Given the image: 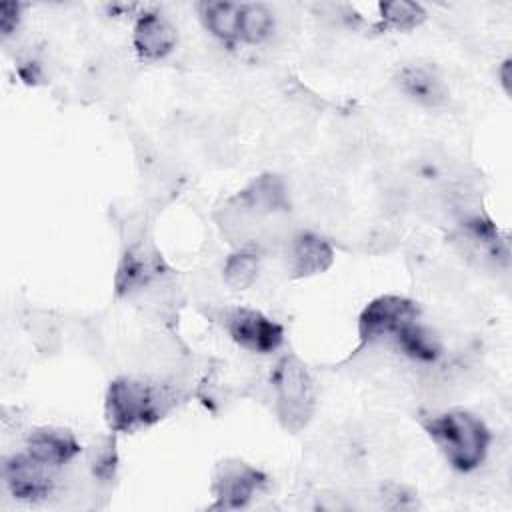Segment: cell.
I'll return each instance as SVG.
<instances>
[{
  "label": "cell",
  "mask_w": 512,
  "mask_h": 512,
  "mask_svg": "<svg viewBox=\"0 0 512 512\" xmlns=\"http://www.w3.org/2000/svg\"><path fill=\"white\" fill-rule=\"evenodd\" d=\"M424 428L446 462L458 472L476 470L490 446V430L468 410H446L424 422Z\"/></svg>",
  "instance_id": "cell-1"
},
{
  "label": "cell",
  "mask_w": 512,
  "mask_h": 512,
  "mask_svg": "<svg viewBox=\"0 0 512 512\" xmlns=\"http://www.w3.org/2000/svg\"><path fill=\"white\" fill-rule=\"evenodd\" d=\"M166 410V396L160 388L120 376L110 382L106 390L104 412L108 426L114 432H136L162 418Z\"/></svg>",
  "instance_id": "cell-2"
},
{
  "label": "cell",
  "mask_w": 512,
  "mask_h": 512,
  "mask_svg": "<svg viewBox=\"0 0 512 512\" xmlns=\"http://www.w3.org/2000/svg\"><path fill=\"white\" fill-rule=\"evenodd\" d=\"M276 392V414L290 432L304 428L314 412V382L306 364L288 354L280 358L272 372Z\"/></svg>",
  "instance_id": "cell-3"
},
{
  "label": "cell",
  "mask_w": 512,
  "mask_h": 512,
  "mask_svg": "<svg viewBox=\"0 0 512 512\" xmlns=\"http://www.w3.org/2000/svg\"><path fill=\"white\" fill-rule=\"evenodd\" d=\"M266 484V476L242 462V460H224L216 466L212 480V496L216 510H238L250 504V500Z\"/></svg>",
  "instance_id": "cell-4"
},
{
  "label": "cell",
  "mask_w": 512,
  "mask_h": 512,
  "mask_svg": "<svg viewBox=\"0 0 512 512\" xmlns=\"http://www.w3.org/2000/svg\"><path fill=\"white\" fill-rule=\"evenodd\" d=\"M420 310L410 298L382 294L370 300L358 316V336L362 344L376 342L388 334H396L402 326L414 322Z\"/></svg>",
  "instance_id": "cell-5"
},
{
  "label": "cell",
  "mask_w": 512,
  "mask_h": 512,
  "mask_svg": "<svg viewBox=\"0 0 512 512\" xmlns=\"http://www.w3.org/2000/svg\"><path fill=\"white\" fill-rule=\"evenodd\" d=\"M54 470L48 464L36 460L26 450L12 454L2 468L4 484L16 500L38 502L44 500L54 488Z\"/></svg>",
  "instance_id": "cell-6"
},
{
  "label": "cell",
  "mask_w": 512,
  "mask_h": 512,
  "mask_svg": "<svg viewBox=\"0 0 512 512\" xmlns=\"http://www.w3.org/2000/svg\"><path fill=\"white\" fill-rule=\"evenodd\" d=\"M226 328L238 346L258 354L274 352L284 342V328L252 308L232 310Z\"/></svg>",
  "instance_id": "cell-7"
},
{
  "label": "cell",
  "mask_w": 512,
  "mask_h": 512,
  "mask_svg": "<svg viewBox=\"0 0 512 512\" xmlns=\"http://www.w3.org/2000/svg\"><path fill=\"white\" fill-rule=\"evenodd\" d=\"M176 42V28L162 14L144 12L138 16L132 32V44L142 58L160 60L174 50Z\"/></svg>",
  "instance_id": "cell-8"
},
{
  "label": "cell",
  "mask_w": 512,
  "mask_h": 512,
  "mask_svg": "<svg viewBox=\"0 0 512 512\" xmlns=\"http://www.w3.org/2000/svg\"><path fill=\"white\" fill-rule=\"evenodd\" d=\"M334 262L328 240L316 232H298L290 244V272L294 278H308L326 272Z\"/></svg>",
  "instance_id": "cell-9"
},
{
  "label": "cell",
  "mask_w": 512,
  "mask_h": 512,
  "mask_svg": "<svg viewBox=\"0 0 512 512\" xmlns=\"http://www.w3.org/2000/svg\"><path fill=\"white\" fill-rule=\"evenodd\" d=\"M26 452L50 468H60L76 458L80 444L64 428H36L26 440Z\"/></svg>",
  "instance_id": "cell-10"
},
{
  "label": "cell",
  "mask_w": 512,
  "mask_h": 512,
  "mask_svg": "<svg viewBox=\"0 0 512 512\" xmlns=\"http://www.w3.org/2000/svg\"><path fill=\"white\" fill-rule=\"evenodd\" d=\"M396 82L400 90L422 106H442L448 100V90L440 76L422 64H406L398 70Z\"/></svg>",
  "instance_id": "cell-11"
},
{
  "label": "cell",
  "mask_w": 512,
  "mask_h": 512,
  "mask_svg": "<svg viewBox=\"0 0 512 512\" xmlns=\"http://www.w3.org/2000/svg\"><path fill=\"white\" fill-rule=\"evenodd\" d=\"M160 268H162V260L158 254L148 252L144 246L130 248L124 254L114 278L116 292L122 296V294H130L134 290L144 288L160 274Z\"/></svg>",
  "instance_id": "cell-12"
},
{
  "label": "cell",
  "mask_w": 512,
  "mask_h": 512,
  "mask_svg": "<svg viewBox=\"0 0 512 512\" xmlns=\"http://www.w3.org/2000/svg\"><path fill=\"white\" fill-rule=\"evenodd\" d=\"M236 202L254 214H272L286 210V188L276 174H262L252 180L238 196Z\"/></svg>",
  "instance_id": "cell-13"
},
{
  "label": "cell",
  "mask_w": 512,
  "mask_h": 512,
  "mask_svg": "<svg viewBox=\"0 0 512 512\" xmlns=\"http://www.w3.org/2000/svg\"><path fill=\"white\" fill-rule=\"evenodd\" d=\"M240 10L242 4L226 2V0H212L202 2L198 6L200 20L204 26L222 42L232 44L238 40V26H240Z\"/></svg>",
  "instance_id": "cell-14"
},
{
  "label": "cell",
  "mask_w": 512,
  "mask_h": 512,
  "mask_svg": "<svg viewBox=\"0 0 512 512\" xmlns=\"http://www.w3.org/2000/svg\"><path fill=\"white\" fill-rule=\"evenodd\" d=\"M394 336L402 352L412 360L436 362L442 354V342L436 336V332L418 324L416 320L402 326Z\"/></svg>",
  "instance_id": "cell-15"
},
{
  "label": "cell",
  "mask_w": 512,
  "mask_h": 512,
  "mask_svg": "<svg viewBox=\"0 0 512 512\" xmlns=\"http://www.w3.org/2000/svg\"><path fill=\"white\" fill-rule=\"evenodd\" d=\"M274 30V16L264 4H242L238 40L246 44L264 42Z\"/></svg>",
  "instance_id": "cell-16"
},
{
  "label": "cell",
  "mask_w": 512,
  "mask_h": 512,
  "mask_svg": "<svg viewBox=\"0 0 512 512\" xmlns=\"http://www.w3.org/2000/svg\"><path fill=\"white\" fill-rule=\"evenodd\" d=\"M258 264H260V258L254 250L240 248L226 258L224 280L234 290H246L258 274Z\"/></svg>",
  "instance_id": "cell-17"
},
{
  "label": "cell",
  "mask_w": 512,
  "mask_h": 512,
  "mask_svg": "<svg viewBox=\"0 0 512 512\" xmlns=\"http://www.w3.org/2000/svg\"><path fill=\"white\" fill-rule=\"evenodd\" d=\"M378 8L382 14V20L398 30H412L420 26L426 18V12L418 2L392 0V2H380Z\"/></svg>",
  "instance_id": "cell-18"
},
{
  "label": "cell",
  "mask_w": 512,
  "mask_h": 512,
  "mask_svg": "<svg viewBox=\"0 0 512 512\" xmlns=\"http://www.w3.org/2000/svg\"><path fill=\"white\" fill-rule=\"evenodd\" d=\"M22 6L18 2H2L0 4V34L10 36L20 22Z\"/></svg>",
  "instance_id": "cell-19"
},
{
  "label": "cell",
  "mask_w": 512,
  "mask_h": 512,
  "mask_svg": "<svg viewBox=\"0 0 512 512\" xmlns=\"http://www.w3.org/2000/svg\"><path fill=\"white\" fill-rule=\"evenodd\" d=\"M498 76H500V84L504 88L506 94H510V58H506L498 70Z\"/></svg>",
  "instance_id": "cell-20"
}]
</instances>
